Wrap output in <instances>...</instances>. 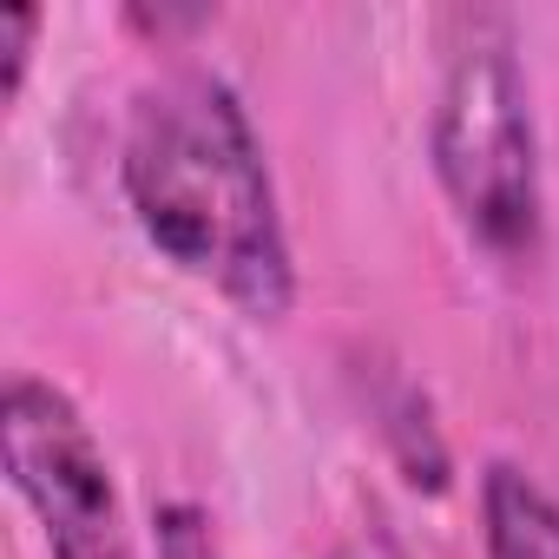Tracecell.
Segmentation results:
<instances>
[{
  "label": "cell",
  "instance_id": "obj_1",
  "mask_svg": "<svg viewBox=\"0 0 559 559\" xmlns=\"http://www.w3.org/2000/svg\"><path fill=\"white\" fill-rule=\"evenodd\" d=\"M119 185L139 230L198 284L230 297L243 317L276 323L297 304V263L276 211L263 139L204 67H178L132 99Z\"/></svg>",
  "mask_w": 559,
  "mask_h": 559
},
{
  "label": "cell",
  "instance_id": "obj_2",
  "mask_svg": "<svg viewBox=\"0 0 559 559\" xmlns=\"http://www.w3.org/2000/svg\"><path fill=\"white\" fill-rule=\"evenodd\" d=\"M435 178L454 217L493 257H533L539 243V139L526 73L507 14H454L448 73L428 126Z\"/></svg>",
  "mask_w": 559,
  "mask_h": 559
},
{
  "label": "cell",
  "instance_id": "obj_3",
  "mask_svg": "<svg viewBox=\"0 0 559 559\" xmlns=\"http://www.w3.org/2000/svg\"><path fill=\"white\" fill-rule=\"evenodd\" d=\"M0 461L34 507L53 559H126V513L112 461L60 382L14 376L0 389Z\"/></svg>",
  "mask_w": 559,
  "mask_h": 559
},
{
  "label": "cell",
  "instance_id": "obj_4",
  "mask_svg": "<svg viewBox=\"0 0 559 559\" xmlns=\"http://www.w3.org/2000/svg\"><path fill=\"white\" fill-rule=\"evenodd\" d=\"M480 533H487V559H559V500L526 467L487 461Z\"/></svg>",
  "mask_w": 559,
  "mask_h": 559
},
{
  "label": "cell",
  "instance_id": "obj_5",
  "mask_svg": "<svg viewBox=\"0 0 559 559\" xmlns=\"http://www.w3.org/2000/svg\"><path fill=\"white\" fill-rule=\"evenodd\" d=\"M369 415H376V435L389 441V454H395L402 480H408V487H421V493H448L454 461H448V441H441V428H435L428 395H421L408 376L382 369V376H376V389H369Z\"/></svg>",
  "mask_w": 559,
  "mask_h": 559
},
{
  "label": "cell",
  "instance_id": "obj_6",
  "mask_svg": "<svg viewBox=\"0 0 559 559\" xmlns=\"http://www.w3.org/2000/svg\"><path fill=\"white\" fill-rule=\"evenodd\" d=\"M152 526H158V559H217V539H211V513L204 507L165 500Z\"/></svg>",
  "mask_w": 559,
  "mask_h": 559
},
{
  "label": "cell",
  "instance_id": "obj_7",
  "mask_svg": "<svg viewBox=\"0 0 559 559\" xmlns=\"http://www.w3.org/2000/svg\"><path fill=\"white\" fill-rule=\"evenodd\" d=\"M34 34H40V8H0V53H8V99H21L27 60H34Z\"/></svg>",
  "mask_w": 559,
  "mask_h": 559
},
{
  "label": "cell",
  "instance_id": "obj_8",
  "mask_svg": "<svg viewBox=\"0 0 559 559\" xmlns=\"http://www.w3.org/2000/svg\"><path fill=\"white\" fill-rule=\"evenodd\" d=\"M336 559H356V552H336Z\"/></svg>",
  "mask_w": 559,
  "mask_h": 559
}]
</instances>
